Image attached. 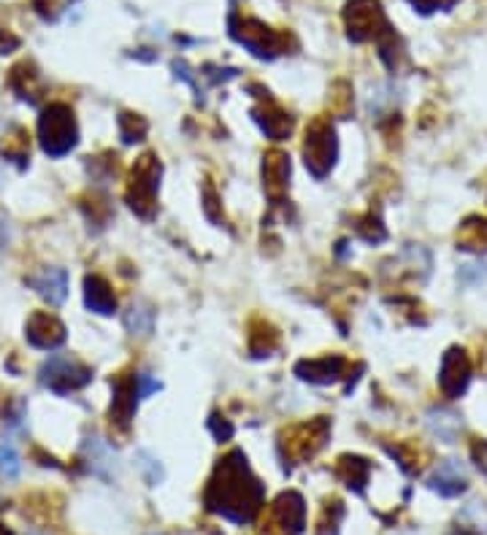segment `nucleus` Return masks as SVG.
Here are the masks:
<instances>
[{
    "label": "nucleus",
    "mask_w": 487,
    "mask_h": 535,
    "mask_svg": "<svg viewBox=\"0 0 487 535\" xmlns=\"http://www.w3.org/2000/svg\"><path fill=\"white\" fill-rule=\"evenodd\" d=\"M428 425H431V430L439 436V438H444V441H455L458 438V433H460V416L458 413H452V411H431L428 413Z\"/></svg>",
    "instance_id": "nucleus-22"
},
{
    "label": "nucleus",
    "mask_w": 487,
    "mask_h": 535,
    "mask_svg": "<svg viewBox=\"0 0 487 535\" xmlns=\"http://www.w3.org/2000/svg\"><path fill=\"white\" fill-rule=\"evenodd\" d=\"M41 382L57 395H68L92 382V368L74 360V357H52L41 368Z\"/></svg>",
    "instance_id": "nucleus-8"
},
{
    "label": "nucleus",
    "mask_w": 487,
    "mask_h": 535,
    "mask_svg": "<svg viewBox=\"0 0 487 535\" xmlns=\"http://www.w3.org/2000/svg\"><path fill=\"white\" fill-rule=\"evenodd\" d=\"M450 535H471V532H466V530H455V532H450Z\"/></svg>",
    "instance_id": "nucleus-38"
},
{
    "label": "nucleus",
    "mask_w": 487,
    "mask_h": 535,
    "mask_svg": "<svg viewBox=\"0 0 487 535\" xmlns=\"http://www.w3.org/2000/svg\"><path fill=\"white\" fill-rule=\"evenodd\" d=\"M266 490L252 473L244 452H230L222 457L214 468V476L206 484V508L236 522V524H250L260 506H263Z\"/></svg>",
    "instance_id": "nucleus-1"
},
{
    "label": "nucleus",
    "mask_w": 487,
    "mask_h": 535,
    "mask_svg": "<svg viewBox=\"0 0 487 535\" xmlns=\"http://www.w3.org/2000/svg\"><path fill=\"white\" fill-rule=\"evenodd\" d=\"M458 247L463 252H487V219L484 216H468L458 230Z\"/></svg>",
    "instance_id": "nucleus-20"
},
{
    "label": "nucleus",
    "mask_w": 487,
    "mask_h": 535,
    "mask_svg": "<svg viewBox=\"0 0 487 535\" xmlns=\"http://www.w3.org/2000/svg\"><path fill=\"white\" fill-rule=\"evenodd\" d=\"M209 430L214 433L217 441H228V438L233 436V425L225 420V416H220V413H212V416H209Z\"/></svg>",
    "instance_id": "nucleus-32"
},
{
    "label": "nucleus",
    "mask_w": 487,
    "mask_h": 535,
    "mask_svg": "<svg viewBox=\"0 0 487 535\" xmlns=\"http://www.w3.org/2000/svg\"><path fill=\"white\" fill-rule=\"evenodd\" d=\"M20 46V41L14 38V35H9L6 30H0V54H9L12 49H17Z\"/></svg>",
    "instance_id": "nucleus-35"
},
{
    "label": "nucleus",
    "mask_w": 487,
    "mask_h": 535,
    "mask_svg": "<svg viewBox=\"0 0 487 535\" xmlns=\"http://www.w3.org/2000/svg\"><path fill=\"white\" fill-rule=\"evenodd\" d=\"M279 349V333L271 322L255 319L250 325V351L252 357H271Z\"/></svg>",
    "instance_id": "nucleus-21"
},
{
    "label": "nucleus",
    "mask_w": 487,
    "mask_h": 535,
    "mask_svg": "<svg viewBox=\"0 0 487 535\" xmlns=\"http://www.w3.org/2000/svg\"><path fill=\"white\" fill-rule=\"evenodd\" d=\"M349 368V363L341 354H325V357H315V360H300L295 366V376L309 382V384H336L339 379H344V371Z\"/></svg>",
    "instance_id": "nucleus-12"
},
{
    "label": "nucleus",
    "mask_w": 487,
    "mask_h": 535,
    "mask_svg": "<svg viewBox=\"0 0 487 535\" xmlns=\"http://www.w3.org/2000/svg\"><path fill=\"white\" fill-rule=\"evenodd\" d=\"M344 22H347V35L355 43L379 41L382 35L393 30L379 0H349L344 9Z\"/></svg>",
    "instance_id": "nucleus-6"
},
{
    "label": "nucleus",
    "mask_w": 487,
    "mask_h": 535,
    "mask_svg": "<svg viewBox=\"0 0 487 535\" xmlns=\"http://www.w3.org/2000/svg\"><path fill=\"white\" fill-rule=\"evenodd\" d=\"M6 238H9V227H6V222H4V219H0V247L6 244Z\"/></svg>",
    "instance_id": "nucleus-36"
},
{
    "label": "nucleus",
    "mask_w": 487,
    "mask_h": 535,
    "mask_svg": "<svg viewBox=\"0 0 487 535\" xmlns=\"http://www.w3.org/2000/svg\"><path fill=\"white\" fill-rule=\"evenodd\" d=\"M149 125L147 119L139 116V114H119V136L125 144H136V141H144Z\"/></svg>",
    "instance_id": "nucleus-25"
},
{
    "label": "nucleus",
    "mask_w": 487,
    "mask_h": 535,
    "mask_svg": "<svg viewBox=\"0 0 487 535\" xmlns=\"http://www.w3.org/2000/svg\"><path fill=\"white\" fill-rule=\"evenodd\" d=\"M160 176H163V165L155 154H141L131 170L125 201L141 219H155V214H157Z\"/></svg>",
    "instance_id": "nucleus-3"
},
{
    "label": "nucleus",
    "mask_w": 487,
    "mask_h": 535,
    "mask_svg": "<svg viewBox=\"0 0 487 535\" xmlns=\"http://www.w3.org/2000/svg\"><path fill=\"white\" fill-rule=\"evenodd\" d=\"M139 382L136 376H119L114 382V400L108 408V420L114 428L119 430H128L133 416H136V405H139Z\"/></svg>",
    "instance_id": "nucleus-11"
},
{
    "label": "nucleus",
    "mask_w": 487,
    "mask_h": 535,
    "mask_svg": "<svg viewBox=\"0 0 487 535\" xmlns=\"http://www.w3.org/2000/svg\"><path fill=\"white\" fill-rule=\"evenodd\" d=\"M290 157L279 149L268 152L263 157V190L266 195L279 203L284 195H287V187H290Z\"/></svg>",
    "instance_id": "nucleus-15"
},
{
    "label": "nucleus",
    "mask_w": 487,
    "mask_h": 535,
    "mask_svg": "<svg viewBox=\"0 0 487 535\" xmlns=\"http://www.w3.org/2000/svg\"><path fill=\"white\" fill-rule=\"evenodd\" d=\"M355 232L363 238L365 244H379V241H385V238H387V230H385V224H382V216L374 214V208L365 214L363 219H357Z\"/></svg>",
    "instance_id": "nucleus-24"
},
{
    "label": "nucleus",
    "mask_w": 487,
    "mask_h": 535,
    "mask_svg": "<svg viewBox=\"0 0 487 535\" xmlns=\"http://www.w3.org/2000/svg\"><path fill=\"white\" fill-rule=\"evenodd\" d=\"M331 436V422L325 420V416H317V420H309V422H298L287 430H282V454L284 460H290L292 465H300L312 460L328 441Z\"/></svg>",
    "instance_id": "nucleus-5"
},
{
    "label": "nucleus",
    "mask_w": 487,
    "mask_h": 535,
    "mask_svg": "<svg viewBox=\"0 0 487 535\" xmlns=\"http://www.w3.org/2000/svg\"><path fill=\"white\" fill-rule=\"evenodd\" d=\"M84 303L90 311L95 314H114L116 311V297H114V289L111 284L103 279V276H87L84 279Z\"/></svg>",
    "instance_id": "nucleus-18"
},
{
    "label": "nucleus",
    "mask_w": 487,
    "mask_h": 535,
    "mask_svg": "<svg viewBox=\"0 0 487 535\" xmlns=\"http://www.w3.org/2000/svg\"><path fill=\"white\" fill-rule=\"evenodd\" d=\"M230 35L260 59H274L287 49V35L271 30L252 17H230Z\"/></svg>",
    "instance_id": "nucleus-7"
},
{
    "label": "nucleus",
    "mask_w": 487,
    "mask_h": 535,
    "mask_svg": "<svg viewBox=\"0 0 487 535\" xmlns=\"http://www.w3.org/2000/svg\"><path fill=\"white\" fill-rule=\"evenodd\" d=\"M387 452L401 462V468L406 473H417L419 470V454L417 452H409V446H387Z\"/></svg>",
    "instance_id": "nucleus-29"
},
{
    "label": "nucleus",
    "mask_w": 487,
    "mask_h": 535,
    "mask_svg": "<svg viewBox=\"0 0 487 535\" xmlns=\"http://www.w3.org/2000/svg\"><path fill=\"white\" fill-rule=\"evenodd\" d=\"M409 4L419 14H434V12H447L450 6H455V0H409Z\"/></svg>",
    "instance_id": "nucleus-31"
},
{
    "label": "nucleus",
    "mask_w": 487,
    "mask_h": 535,
    "mask_svg": "<svg viewBox=\"0 0 487 535\" xmlns=\"http://www.w3.org/2000/svg\"><path fill=\"white\" fill-rule=\"evenodd\" d=\"M38 138L41 149L49 157H66L79 138L74 111L66 103H52L38 116Z\"/></svg>",
    "instance_id": "nucleus-2"
},
{
    "label": "nucleus",
    "mask_w": 487,
    "mask_h": 535,
    "mask_svg": "<svg viewBox=\"0 0 487 535\" xmlns=\"http://www.w3.org/2000/svg\"><path fill=\"white\" fill-rule=\"evenodd\" d=\"M125 327L133 333V335H149L152 327H155V311L147 306V303H133L128 311H125Z\"/></svg>",
    "instance_id": "nucleus-23"
},
{
    "label": "nucleus",
    "mask_w": 487,
    "mask_h": 535,
    "mask_svg": "<svg viewBox=\"0 0 487 535\" xmlns=\"http://www.w3.org/2000/svg\"><path fill=\"white\" fill-rule=\"evenodd\" d=\"M139 460H141V462H139V468L144 470L147 482H149L152 487H155L157 482H163V468L157 465V460H155V457H149L147 452H141V454H139Z\"/></svg>",
    "instance_id": "nucleus-30"
},
{
    "label": "nucleus",
    "mask_w": 487,
    "mask_h": 535,
    "mask_svg": "<svg viewBox=\"0 0 487 535\" xmlns=\"http://www.w3.org/2000/svg\"><path fill=\"white\" fill-rule=\"evenodd\" d=\"M471 457H474L476 465L487 473V441H474V444H471Z\"/></svg>",
    "instance_id": "nucleus-34"
},
{
    "label": "nucleus",
    "mask_w": 487,
    "mask_h": 535,
    "mask_svg": "<svg viewBox=\"0 0 487 535\" xmlns=\"http://www.w3.org/2000/svg\"><path fill=\"white\" fill-rule=\"evenodd\" d=\"M339 157V138L331 116H317L307 128V138H303V162H307L309 173L315 178H325Z\"/></svg>",
    "instance_id": "nucleus-4"
},
{
    "label": "nucleus",
    "mask_w": 487,
    "mask_h": 535,
    "mask_svg": "<svg viewBox=\"0 0 487 535\" xmlns=\"http://www.w3.org/2000/svg\"><path fill=\"white\" fill-rule=\"evenodd\" d=\"M204 211H206V216H209L214 224L225 222V219H222V214H220V198H217V190H214V185H212V182H206V185H204Z\"/></svg>",
    "instance_id": "nucleus-28"
},
{
    "label": "nucleus",
    "mask_w": 487,
    "mask_h": 535,
    "mask_svg": "<svg viewBox=\"0 0 487 535\" xmlns=\"http://www.w3.org/2000/svg\"><path fill=\"white\" fill-rule=\"evenodd\" d=\"M28 341L36 346V349H46V351H54L66 343L68 333H66V325L60 322L54 314H46V311H36L30 319H28Z\"/></svg>",
    "instance_id": "nucleus-13"
},
{
    "label": "nucleus",
    "mask_w": 487,
    "mask_h": 535,
    "mask_svg": "<svg viewBox=\"0 0 487 535\" xmlns=\"http://www.w3.org/2000/svg\"><path fill=\"white\" fill-rule=\"evenodd\" d=\"M28 284L44 297L49 306H60L68 297V273L63 268H44L28 279Z\"/></svg>",
    "instance_id": "nucleus-16"
},
{
    "label": "nucleus",
    "mask_w": 487,
    "mask_h": 535,
    "mask_svg": "<svg viewBox=\"0 0 487 535\" xmlns=\"http://www.w3.org/2000/svg\"><path fill=\"white\" fill-rule=\"evenodd\" d=\"M252 116L255 122L260 125V130L271 138V141H284L290 133H292V116L287 111H282L271 98L268 92L260 95V106L252 108Z\"/></svg>",
    "instance_id": "nucleus-14"
},
{
    "label": "nucleus",
    "mask_w": 487,
    "mask_h": 535,
    "mask_svg": "<svg viewBox=\"0 0 487 535\" xmlns=\"http://www.w3.org/2000/svg\"><path fill=\"white\" fill-rule=\"evenodd\" d=\"M428 487L434 492L444 495V498H458V495H463L468 490V479H466L460 462L444 460V462H439V468L434 470V476L428 479Z\"/></svg>",
    "instance_id": "nucleus-17"
},
{
    "label": "nucleus",
    "mask_w": 487,
    "mask_h": 535,
    "mask_svg": "<svg viewBox=\"0 0 487 535\" xmlns=\"http://www.w3.org/2000/svg\"><path fill=\"white\" fill-rule=\"evenodd\" d=\"M20 470H22V462L14 446H0V476H4V479H17Z\"/></svg>",
    "instance_id": "nucleus-27"
},
{
    "label": "nucleus",
    "mask_w": 487,
    "mask_h": 535,
    "mask_svg": "<svg viewBox=\"0 0 487 535\" xmlns=\"http://www.w3.org/2000/svg\"><path fill=\"white\" fill-rule=\"evenodd\" d=\"M307 527V506L298 492H282L268 514V535H298Z\"/></svg>",
    "instance_id": "nucleus-9"
},
{
    "label": "nucleus",
    "mask_w": 487,
    "mask_h": 535,
    "mask_svg": "<svg viewBox=\"0 0 487 535\" xmlns=\"http://www.w3.org/2000/svg\"><path fill=\"white\" fill-rule=\"evenodd\" d=\"M336 473H339V479H341L349 490L363 492V490H365V482H369V476H371V465H369V460H363V457L344 454V457L339 460V465H336Z\"/></svg>",
    "instance_id": "nucleus-19"
},
{
    "label": "nucleus",
    "mask_w": 487,
    "mask_h": 535,
    "mask_svg": "<svg viewBox=\"0 0 487 535\" xmlns=\"http://www.w3.org/2000/svg\"><path fill=\"white\" fill-rule=\"evenodd\" d=\"M136 382H139V395L141 397H147V395H152V392L160 389V382L152 379L149 374H136Z\"/></svg>",
    "instance_id": "nucleus-33"
},
{
    "label": "nucleus",
    "mask_w": 487,
    "mask_h": 535,
    "mask_svg": "<svg viewBox=\"0 0 487 535\" xmlns=\"http://www.w3.org/2000/svg\"><path fill=\"white\" fill-rule=\"evenodd\" d=\"M0 535H14V532H12V530H6L4 524H0Z\"/></svg>",
    "instance_id": "nucleus-37"
},
{
    "label": "nucleus",
    "mask_w": 487,
    "mask_h": 535,
    "mask_svg": "<svg viewBox=\"0 0 487 535\" xmlns=\"http://www.w3.org/2000/svg\"><path fill=\"white\" fill-rule=\"evenodd\" d=\"M471 384V360L466 349L452 346L447 349V354L442 357V368H439V387L450 400H458Z\"/></svg>",
    "instance_id": "nucleus-10"
},
{
    "label": "nucleus",
    "mask_w": 487,
    "mask_h": 535,
    "mask_svg": "<svg viewBox=\"0 0 487 535\" xmlns=\"http://www.w3.org/2000/svg\"><path fill=\"white\" fill-rule=\"evenodd\" d=\"M157 535H160V532H157Z\"/></svg>",
    "instance_id": "nucleus-39"
},
{
    "label": "nucleus",
    "mask_w": 487,
    "mask_h": 535,
    "mask_svg": "<svg viewBox=\"0 0 487 535\" xmlns=\"http://www.w3.org/2000/svg\"><path fill=\"white\" fill-rule=\"evenodd\" d=\"M36 84H38V76H36V74H30V68H28V66H20V68H14V71H12V87L20 92V98H22V100L36 103V98H38V95H36V90H33Z\"/></svg>",
    "instance_id": "nucleus-26"
}]
</instances>
